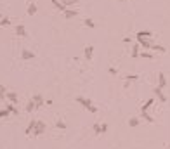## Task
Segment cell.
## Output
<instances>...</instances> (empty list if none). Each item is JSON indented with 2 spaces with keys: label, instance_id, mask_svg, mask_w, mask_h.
<instances>
[{
  "label": "cell",
  "instance_id": "1",
  "mask_svg": "<svg viewBox=\"0 0 170 149\" xmlns=\"http://www.w3.org/2000/svg\"><path fill=\"white\" fill-rule=\"evenodd\" d=\"M76 102H80V104L83 106V108L87 109V111H90L92 115H96V113L99 111V109L96 108V106L92 104V101H90V99H85V97H76Z\"/></svg>",
  "mask_w": 170,
  "mask_h": 149
},
{
  "label": "cell",
  "instance_id": "2",
  "mask_svg": "<svg viewBox=\"0 0 170 149\" xmlns=\"http://www.w3.org/2000/svg\"><path fill=\"white\" fill-rule=\"evenodd\" d=\"M47 130V125L44 123V121H37V126H35V130H33V135H42V134H44Z\"/></svg>",
  "mask_w": 170,
  "mask_h": 149
},
{
  "label": "cell",
  "instance_id": "3",
  "mask_svg": "<svg viewBox=\"0 0 170 149\" xmlns=\"http://www.w3.org/2000/svg\"><path fill=\"white\" fill-rule=\"evenodd\" d=\"M21 59L23 61H30V59H35V54L28 49H23V52H21Z\"/></svg>",
  "mask_w": 170,
  "mask_h": 149
},
{
  "label": "cell",
  "instance_id": "4",
  "mask_svg": "<svg viewBox=\"0 0 170 149\" xmlns=\"http://www.w3.org/2000/svg\"><path fill=\"white\" fill-rule=\"evenodd\" d=\"M94 56V45H87L85 47V61H92Z\"/></svg>",
  "mask_w": 170,
  "mask_h": 149
},
{
  "label": "cell",
  "instance_id": "5",
  "mask_svg": "<svg viewBox=\"0 0 170 149\" xmlns=\"http://www.w3.org/2000/svg\"><path fill=\"white\" fill-rule=\"evenodd\" d=\"M139 40V45L144 49H153V44L149 42V38H137Z\"/></svg>",
  "mask_w": 170,
  "mask_h": 149
},
{
  "label": "cell",
  "instance_id": "6",
  "mask_svg": "<svg viewBox=\"0 0 170 149\" xmlns=\"http://www.w3.org/2000/svg\"><path fill=\"white\" fill-rule=\"evenodd\" d=\"M153 92H155V95H156V97H158L161 102H167V97L163 95V92H161V87H155V89H153Z\"/></svg>",
  "mask_w": 170,
  "mask_h": 149
},
{
  "label": "cell",
  "instance_id": "7",
  "mask_svg": "<svg viewBox=\"0 0 170 149\" xmlns=\"http://www.w3.org/2000/svg\"><path fill=\"white\" fill-rule=\"evenodd\" d=\"M31 99H33V101H35V104H37V109H38V108H42V106H44V97H42L40 94H35V95H33Z\"/></svg>",
  "mask_w": 170,
  "mask_h": 149
},
{
  "label": "cell",
  "instance_id": "8",
  "mask_svg": "<svg viewBox=\"0 0 170 149\" xmlns=\"http://www.w3.org/2000/svg\"><path fill=\"white\" fill-rule=\"evenodd\" d=\"M16 35H17V36H26V28H25V25H16Z\"/></svg>",
  "mask_w": 170,
  "mask_h": 149
},
{
  "label": "cell",
  "instance_id": "9",
  "mask_svg": "<svg viewBox=\"0 0 170 149\" xmlns=\"http://www.w3.org/2000/svg\"><path fill=\"white\" fill-rule=\"evenodd\" d=\"M135 36H137V38H151V36H153V33H151V31H147V30H142V31H137V33H135Z\"/></svg>",
  "mask_w": 170,
  "mask_h": 149
},
{
  "label": "cell",
  "instance_id": "10",
  "mask_svg": "<svg viewBox=\"0 0 170 149\" xmlns=\"http://www.w3.org/2000/svg\"><path fill=\"white\" fill-rule=\"evenodd\" d=\"M35 126H37V120H31V121H30V125L26 126V130H25V134H26V135H30V134H33V130H35Z\"/></svg>",
  "mask_w": 170,
  "mask_h": 149
},
{
  "label": "cell",
  "instance_id": "11",
  "mask_svg": "<svg viewBox=\"0 0 170 149\" xmlns=\"http://www.w3.org/2000/svg\"><path fill=\"white\" fill-rule=\"evenodd\" d=\"M167 85V76H165V73H158V87H165Z\"/></svg>",
  "mask_w": 170,
  "mask_h": 149
},
{
  "label": "cell",
  "instance_id": "12",
  "mask_svg": "<svg viewBox=\"0 0 170 149\" xmlns=\"http://www.w3.org/2000/svg\"><path fill=\"white\" fill-rule=\"evenodd\" d=\"M141 118H142V120H146L147 123H155V118H153V116H149V113H147V111H141Z\"/></svg>",
  "mask_w": 170,
  "mask_h": 149
},
{
  "label": "cell",
  "instance_id": "13",
  "mask_svg": "<svg viewBox=\"0 0 170 149\" xmlns=\"http://www.w3.org/2000/svg\"><path fill=\"white\" fill-rule=\"evenodd\" d=\"M139 123H141V120H139L137 116H132V118L129 120V126H130V128H135V126H139Z\"/></svg>",
  "mask_w": 170,
  "mask_h": 149
},
{
  "label": "cell",
  "instance_id": "14",
  "mask_svg": "<svg viewBox=\"0 0 170 149\" xmlns=\"http://www.w3.org/2000/svg\"><path fill=\"white\" fill-rule=\"evenodd\" d=\"M52 5H54V7H56L57 11H62V12H64V11L68 9V7H66L64 4H61V2H59V0H52Z\"/></svg>",
  "mask_w": 170,
  "mask_h": 149
},
{
  "label": "cell",
  "instance_id": "15",
  "mask_svg": "<svg viewBox=\"0 0 170 149\" xmlns=\"http://www.w3.org/2000/svg\"><path fill=\"white\" fill-rule=\"evenodd\" d=\"M62 14H64V17H66V19H71V17H76V14H78V12H76V11H73V9H66Z\"/></svg>",
  "mask_w": 170,
  "mask_h": 149
},
{
  "label": "cell",
  "instance_id": "16",
  "mask_svg": "<svg viewBox=\"0 0 170 149\" xmlns=\"http://www.w3.org/2000/svg\"><path fill=\"white\" fill-rule=\"evenodd\" d=\"M35 109H37V104H35V101H33V99H30V101H28V104H26V111H28V113H33Z\"/></svg>",
  "mask_w": 170,
  "mask_h": 149
},
{
  "label": "cell",
  "instance_id": "17",
  "mask_svg": "<svg viewBox=\"0 0 170 149\" xmlns=\"http://www.w3.org/2000/svg\"><path fill=\"white\" fill-rule=\"evenodd\" d=\"M9 102H12V104H16L17 102V94L16 92H7V97H5Z\"/></svg>",
  "mask_w": 170,
  "mask_h": 149
},
{
  "label": "cell",
  "instance_id": "18",
  "mask_svg": "<svg viewBox=\"0 0 170 149\" xmlns=\"http://www.w3.org/2000/svg\"><path fill=\"white\" fill-rule=\"evenodd\" d=\"M155 104V99H147L144 104H142V108H141V111H147V109H149L151 108V106Z\"/></svg>",
  "mask_w": 170,
  "mask_h": 149
},
{
  "label": "cell",
  "instance_id": "19",
  "mask_svg": "<svg viewBox=\"0 0 170 149\" xmlns=\"http://www.w3.org/2000/svg\"><path fill=\"white\" fill-rule=\"evenodd\" d=\"M5 109H7V111H9V113H12V115H16V116H17V115H19V111H17V109H16V106H14V104H12V102H9V104H7V106H5Z\"/></svg>",
  "mask_w": 170,
  "mask_h": 149
},
{
  "label": "cell",
  "instance_id": "20",
  "mask_svg": "<svg viewBox=\"0 0 170 149\" xmlns=\"http://www.w3.org/2000/svg\"><path fill=\"white\" fill-rule=\"evenodd\" d=\"M37 11H38V7H37L35 4H30V5H28V9H26L28 16H35V14H37Z\"/></svg>",
  "mask_w": 170,
  "mask_h": 149
},
{
  "label": "cell",
  "instance_id": "21",
  "mask_svg": "<svg viewBox=\"0 0 170 149\" xmlns=\"http://www.w3.org/2000/svg\"><path fill=\"white\" fill-rule=\"evenodd\" d=\"M61 4H64L66 7H71V5H75V4H78V0H59Z\"/></svg>",
  "mask_w": 170,
  "mask_h": 149
},
{
  "label": "cell",
  "instance_id": "22",
  "mask_svg": "<svg viewBox=\"0 0 170 149\" xmlns=\"http://www.w3.org/2000/svg\"><path fill=\"white\" fill-rule=\"evenodd\" d=\"M139 44H135V45H132V57L135 59V57H139Z\"/></svg>",
  "mask_w": 170,
  "mask_h": 149
},
{
  "label": "cell",
  "instance_id": "23",
  "mask_svg": "<svg viewBox=\"0 0 170 149\" xmlns=\"http://www.w3.org/2000/svg\"><path fill=\"white\" fill-rule=\"evenodd\" d=\"M0 26H2V28L11 26V19H9V17H2V19H0Z\"/></svg>",
  "mask_w": 170,
  "mask_h": 149
},
{
  "label": "cell",
  "instance_id": "24",
  "mask_svg": "<svg viewBox=\"0 0 170 149\" xmlns=\"http://www.w3.org/2000/svg\"><path fill=\"white\" fill-rule=\"evenodd\" d=\"M85 26H87V28H96V23L90 17H85Z\"/></svg>",
  "mask_w": 170,
  "mask_h": 149
},
{
  "label": "cell",
  "instance_id": "25",
  "mask_svg": "<svg viewBox=\"0 0 170 149\" xmlns=\"http://www.w3.org/2000/svg\"><path fill=\"white\" fill-rule=\"evenodd\" d=\"M56 128H59V130H66V123L64 121H56Z\"/></svg>",
  "mask_w": 170,
  "mask_h": 149
},
{
  "label": "cell",
  "instance_id": "26",
  "mask_svg": "<svg viewBox=\"0 0 170 149\" xmlns=\"http://www.w3.org/2000/svg\"><path fill=\"white\" fill-rule=\"evenodd\" d=\"M5 97H7V89L4 85H0V99H5Z\"/></svg>",
  "mask_w": 170,
  "mask_h": 149
},
{
  "label": "cell",
  "instance_id": "27",
  "mask_svg": "<svg viewBox=\"0 0 170 149\" xmlns=\"http://www.w3.org/2000/svg\"><path fill=\"white\" fill-rule=\"evenodd\" d=\"M151 50H156V52H160V54H163V52H165L167 49H165V47H161V45H153V49H151Z\"/></svg>",
  "mask_w": 170,
  "mask_h": 149
},
{
  "label": "cell",
  "instance_id": "28",
  "mask_svg": "<svg viewBox=\"0 0 170 149\" xmlns=\"http://www.w3.org/2000/svg\"><path fill=\"white\" fill-rule=\"evenodd\" d=\"M125 78H127V81H135V80H139V75H127Z\"/></svg>",
  "mask_w": 170,
  "mask_h": 149
},
{
  "label": "cell",
  "instance_id": "29",
  "mask_svg": "<svg viewBox=\"0 0 170 149\" xmlns=\"http://www.w3.org/2000/svg\"><path fill=\"white\" fill-rule=\"evenodd\" d=\"M9 115H11V113H9L7 109H0V118H7Z\"/></svg>",
  "mask_w": 170,
  "mask_h": 149
},
{
  "label": "cell",
  "instance_id": "30",
  "mask_svg": "<svg viewBox=\"0 0 170 149\" xmlns=\"http://www.w3.org/2000/svg\"><path fill=\"white\" fill-rule=\"evenodd\" d=\"M141 57H144V59H153V54H149V52H141Z\"/></svg>",
  "mask_w": 170,
  "mask_h": 149
},
{
  "label": "cell",
  "instance_id": "31",
  "mask_svg": "<svg viewBox=\"0 0 170 149\" xmlns=\"http://www.w3.org/2000/svg\"><path fill=\"white\" fill-rule=\"evenodd\" d=\"M108 132V123H101V134H106Z\"/></svg>",
  "mask_w": 170,
  "mask_h": 149
},
{
  "label": "cell",
  "instance_id": "32",
  "mask_svg": "<svg viewBox=\"0 0 170 149\" xmlns=\"http://www.w3.org/2000/svg\"><path fill=\"white\" fill-rule=\"evenodd\" d=\"M92 128H94V132H96V134H101V125H99V123H94Z\"/></svg>",
  "mask_w": 170,
  "mask_h": 149
},
{
  "label": "cell",
  "instance_id": "33",
  "mask_svg": "<svg viewBox=\"0 0 170 149\" xmlns=\"http://www.w3.org/2000/svg\"><path fill=\"white\" fill-rule=\"evenodd\" d=\"M110 75H118V71H116V68H110Z\"/></svg>",
  "mask_w": 170,
  "mask_h": 149
},
{
  "label": "cell",
  "instance_id": "34",
  "mask_svg": "<svg viewBox=\"0 0 170 149\" xmlns=\"http://www.w3.org/2000/svg\"><path fill=\"white\" fill-rule=\"evenodd\" d=\"M123 42L125 44H130V36H123Z\"/></svg>",
  "mask_w": 170,
  "mask_h": 149
}]
</instances>
